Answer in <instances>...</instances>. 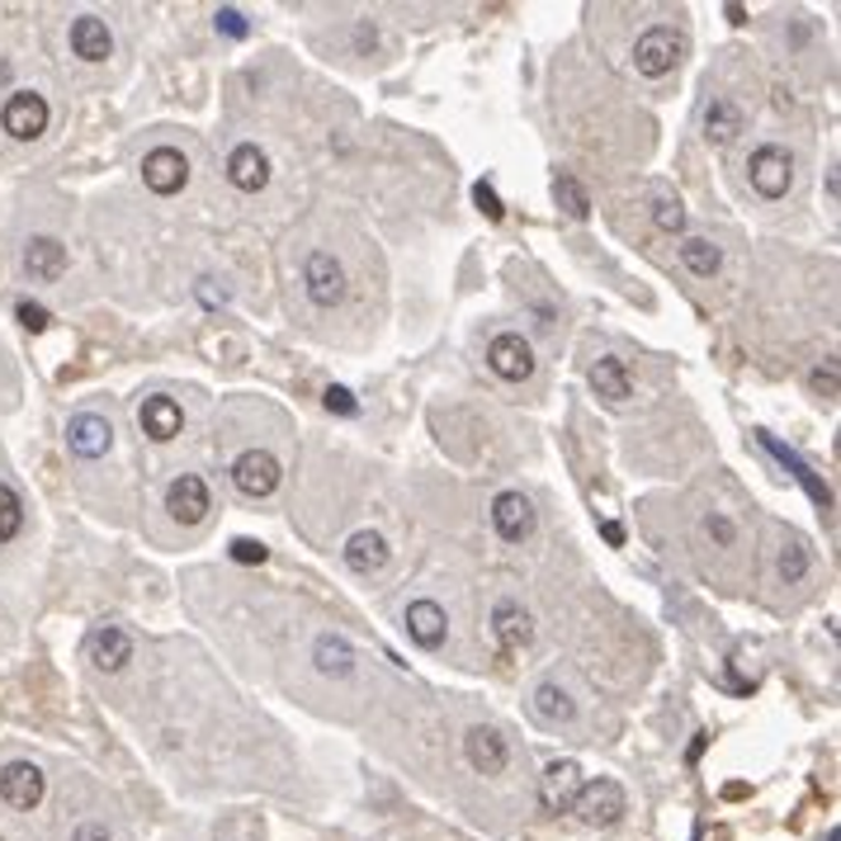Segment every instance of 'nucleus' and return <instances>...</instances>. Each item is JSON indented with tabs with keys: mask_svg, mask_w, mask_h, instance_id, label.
Returning a JSON list of instances; mask_svg holds the SVG:
<instances>
[{
	"mask_svg": "<svg viewBox=\"0 0 841 841\" xmlns=\"http://www.w3.org/2000/svg\"><path fill=\"white\" fill-rule=\"evenodd\" d=\"M66 445H72L76 459H104L114 445V426L95 412H81V416H72V426H66Z\"/></svg>",
	"mask_w": 841,
	"mask_h": 841,
	"instance_id": "13",
	"label": "nucleus"
},
{
	"mask_svg": "<svg viewBox=\"0 0 841 841\" xmlns=\"http://www.w3.org/2000/svg\"><path fill=\"white\" fill-rule=\"evenodd\" d=\"M312 662H318V672L341 681L355 672V647H350L341 634H318V643H312Z\"/></svg>",
	"mask_w": 841,
	"mask_h": 841,
	"instance_id": "25",
	"label": "nucleus"
},
{
	"mask_svg": "<svg viewBox=\"0 0 841 841\" xmlns=\"http://www.w3.org/2000/svg\"><path fill=\"white\" fill-rule=\"evenodd\" d=\"M24 270H29V279H39V284H52V279H62V270H66V247L58 237H33L24 247Z\"/></svg>",
	"mask_w": 841,
	"mask_h": 841,
	"instance_id": "22",
	"label": "nucleus"
},
{
	"mask_svg": "<svg viewBox=\"0 0 841 841\" xmlns=\"http://www.w3.org/2000/svg\"><path fill=\"white\" fill-rule=\"evenodd\" d=\"M676 251H681V266H686L695 279H714L724 270V251H718L709 237H686Z\"/></svg>",
	"mask_w": 841,
	"mask_h": 841,
	"instance_id": "27",
	"label": "nucleus"
},
{
	"mask_svg": "<svg viewBox=\"0 0 841 841\" xmlns=\"http://www.w3.org/2000/svg\"><path fill=\"white\" fill-rule=\"evenodd\" d=\"M402 624H407V638L416 647H426V653H435V647L445 643V629H449L445 610L435 605V601H412L407 615H402Z\"/></svg>",
	"mask_w": 841,
	"mask_h": 841,
	"instance_id": "18",
	"label": "nucleus"
},
{
	"mask_svg": "<svg viewBox=\"0 0 841 841\" xmlns=\"http://www.w3.org/2000/svg\"><path fill=\"white\" fill-rule=\"evenodd\" d=\"M464 751H468V766L473 770H482V776H501L506 761H511V747H506V738L497 728H468V738H464Z\"/></svg>",
	"mask_w": 841,
	"mask_h": 841,
	"instance_id": "16",
	"label": "nucleus"
},
{
	"mask_svg": "<svg viewBox=\"0 0 841 841\" xmlns=\"http://www.w3.org/2000/svg\"><path fill=\"white\" fill-rule=\"evenodd\" d=\"M43 790H48V780H43V770L33 761H10L6 770H0V799H6L10 809H20V813L39 809Z\"/></svg>",
	"mask_w": 841,
	"mask_h": 841,
	"instance_id": "10",
	"label": "nucleus"
},
{
	"mask_svg": "<svg viewBox=\"0 0 841 841\" xmlns=\"http://www.w3.org/2000/svg\"><path fill=\"white\" fill-rule=\"evenodd\" d=\"M553 199H558V208H568L572 218H586V214H591V199H586L582 180H577V175H568V170L553 180Z\"/></svg>",
	"mask_w": 841,
	"mask_h": 841,
	"instance_id": "29",
	"label": "nucleus"
},
{
	"mask_svg": "<svg viewBox=\"0 0 841 841\" xmlns=\"http://www.w3.org/2000/svg\"><path fill=\"white\" fill-rule=\"evenodd\" d=\"M303 284H308V298L318 308H336L345 298V266L331 251H312L308 266H303Z\"/></svg>",
	"mask_w": 841,
	"mask_h": 841,
	"instance_id": "7",
	"label": "nucleus"
},
{
	"mask_svg": "<svg viewBox=\"0 0 841 841\" xmlns=\"http://www.w3.org/2000/svg\"><path fill=\"white\" fill-rule=\"evenodd\" d=\"M743 110L733 100H709V110H705V137H709V147H733L738 143V133H743Z\"/></svg>",
	"mask_w": 841,
	"mask_h": 841,
	"instance_id": "24",
	"label": "nucleus"
},
{
	"mask_svg": "<svg viewBox=\"0 0 841 841\" xmlns=\"http://www.w3.org/2000/svg\"><path fill=\"white\" fill-rule=\"evenodd\" d=\"M85 653H91V662L100 672H124L133 662V638L118 624H100L91 634V643H85Z\"/></svg>",
	"mask_w": 841,
	"mask_h": 841,
	"instance_id": "17",
	"label": "nucleus"
},
{
	"mask_svg": "<svg viewBox=\"0 0 841 841\" xmlns=\"http://www.w3.org/2000/svg\"><path fill=\"white\" fill-rule=\"evenodd\" d=\"M227 180H232L241 195H260L270 185V156L256 143H237L232 156H227Z\"/></svg>",
	"mask_w": 841,
	"mask_h": 841,
	"instance_id": "12",
	"label": "nucleus"
},
{
	"mask_svg": "<svg viewBox=\"0 0 841 841\" xmlns=\"http://www.w3.org/2000/svg\"><path fill=\"white\" fill-rule=\"evenodd\" d=\"M20 525H24V501L10 482H0V544H10L20 534Z\"/></svg>",
	"mask_w": 841,
	"mask_h": 841,
	"instance_id": "30",
	"label": "nucleus"
},
{
	"mask_svg": "<svg viewBox=\"0 0 841 841\" xmlns=\"http://www.w3.org/2000/svg\"><path fill=\"white\" fill-rule=\"evenodd\" d=\"M322 402H326V412H336V416H355V412H360L355 393H350V388H341V383H331V388L322 393Z\"/></svg>",
	"mask_w": 841,
	"mask_h": 841,
	"instance_id": "34",
	"label": "nucleus"
},
{
	"mask_svg": "<svg viewBox=\"0 0 841 841\" xmlns=\"http://www.w3.org/2000/svg\"><path fill=\"white\" fill-rule=\"evenodd\" d=\"M72 52L81 62H104L114 52L110 24H104L100 14H81V20H72Z\"/></svg>",
	"mask_w": 841,
	"mask_h": 841,
	"instance_id": "21",
	"label": "nucleus"
},
{
	"mask_svg": "<svg viewBox=\"0 0 841 841\" xmlns=\"http://www.w3.org/2000/svg\"><path fill=\"white\" fill-rule=\"evenodd\" d=\"M591 388H595V397H605V402H629V397H634L629 364L615 360V355H601V360L591 364Z\"/></svg>",
	"mask_w": 841,
	"mask_h": 841,
	"instance_id": "23",
	"label": "nucleus"
},
{
	"mask_svg": "<svg viewBox=\"0 0 841 841\" xmlns=\"http://www.w3.org/2000/svg\"><path fill=\"white\" fill-rule=\"evenodd\" d=\"M699 525H705V534L714 539L718 549H738V525H733L724 511H709V516L699 520Z\"/></svg>",
	"mask_w": 841,
	"mask_h": 841,
	"instance_id": "33",
	"label": "nucleus"
},
{
	"mask_svg": "<svg viewBox=\"0 0 841 841\" xmlns=\"http://www.w3.org/2000/svg\"><path fill=\"white\" fill-rule=\"evenodd\" d=\"M166 511L180 520V525H199L208 511H214V497H208V482L195 478V473H180L170 487H166Z\"/></svg>",
	"mask_w": 841,
	"mask_h": 841,
	"instance_id": "11",
	"label": "nucleus"
},
{
	"mask_svg": "<svg viewBox=\"0 0 841 841\" xmlns=\"http://www.w3.org/2000/svg\"><path fill=\"white\" fill-rule=\"evenodd\" d=\"M232 558L237 563H266V544L260 539H232Z\"/></svg>",
	"mask_w": 841,
	"mask_h": 841,
	"instance_id": "37",
	"label": "nucleus"
},
{
	"mask_svg": "<svg viewBox=\"0 0 841 841\" xmlns=\"http://www.w3.org/2000/svg\"><path fill=\"white\" fill-rule=\"evenodd\" d=\"M48 100L39 91H14L6 100V110H0V128H6L14 143H33V137L48 133Z\"/></svg>",
	"mask_w": 841,
	"mask_h": 841,
	"instance_id": "5",
	"label": "nucleus"
},
{
	"mask_svg": "<svg viewBox=\"0 0 841 841\" xmlns=\"http://www.w3.org/2000/svg\"><path fill=\"white\" fill-rule=\"evenodd\" d=\"M14 312H20V322H24L29 331H43V326L52 322V318H48V308H39V303H20Z\"/></svg>",
	"mask_w": 841,
	"mask_h": 841,
	"instance_id": "38",
	"label": "nucleus"
},
{
	"mask_svg": "<svg viewBox=\"0 0 841 841\" xmlns=\"http://www.w3.org/2000/svg\"><path fill=\"white\" fill-rule=\"evenodd\" d=\"M137 426H143L147 440L166 445V440H175V435H180L185 412H180V402H170V397L156 393V397H143V407H137Z\"/></svg>",
	"mask_w": 841,
	"mask_h": 841,
	"instance_id": "15",
	"label": "nucleus"
},
{
	"mask_svg": "<svg viewBox=\"0 0 841 841\" xmlns=\"http://www.w3.org/2000/svg\"><path fill=\"white\" fill-rule=\"evenodd\" d=\"M487 370L506 383H530L534 378V345L520 336V331H501L487 345Z\"/></svg>",
	"mask_w": 841,
	"mask_h": 841,
	"instance_id": "4",
	"label": "nucleus"
},
{
	"mask_svg": "<svg viewBox=\"0 0 841 841\" xmlns=\"http://www.w3.org/2000/svg\"><path fill=\"white\" fill-rule=\"evenodd\" d=\"M473 199H478V208H482L487 218H492V222H501V214H506V208H501V199H497V189H492V185H487V180H478V185H473Z\"/></svg>",
	"mask_w": 841,
	"mask_h": 841,
	"instance_id": "35",
	"label": "nucleus"
},
{
	"mask_svg": "<svg viewBox=\"0 0 841 841\" xmlns=\"http://www.w3.org/2000/svg\"><path fill=\"white\" fill-rule=\"evenodd\" d=\"M761 449H770V454H776V459H780L785 468H790V473H795V478L803 482V492H809V497H813L818 506H832V492H828V487H822V482H818V473H813L809 464H803V459H799V454H795V449H785V445L776 440V435H761Z\"/></svg>",
	"mask_w": 841,
	"mask_h": 841,
	"instance_id": "26",
	"label": "nucleus"
},
{
	"mask_svg": "<svg viewBox=\"0 0 841 841\" xmlns=\"http://www.w3.org/2000/svg\"><path fill=\"white\" fill-rule=\"evenodd\" d=\"M185 180H189V162L175 147H152L143 156V185L152 189V195L170 199V195H180L185 189Z\"/></svg>",
	"mask_w": 841,
	"mask_h": 841,
	"instance_id": "9",
	"label": "nucleus"
},
{
	"mask_svg": "<svg viewBox=\"0 0 841 841\" xmlns=\"http://www.w3.org/2000/svg\"><path fill=\"white\" fill-rule=\"evenodd\" d=\"M534 714L544 718V724H572L577 705H572V695L558 686V681H539L534 686Z\"/></svg>",
	"mask_w": 841,
	"mask_h": 841,
	"instance_id": "28",
	"label": "nucleus"
},
{
	"mask_svg": "<svg viewBox=\"0 0 841 841\" xmlns=\"http://www.w3.org/2000/svg\"><path fill=\"white\" fill-rule=\"evenodd\" d=\"M681 58H686V33L672 29V24L643 29V33H638V43H634V66H638V72H643L647 81L667 76Z\"/></svg>",
	"mask_w": 841,
	"mask_h": 841,
	"instance_id": "1",
	"label": "nucleus"
},
{
	"mask_svg": "<svg viewBox=\"0 0 841 841\" xmlns=\"http://www.w3.org/2000/svg\"><path fill=\"white\" fill-rule=\"evenodd\" d=\"M72 841H110V828H104V822H81Z\"/></svg>",
	"mask_w": 841,
	"mask_h": 841,
	"instance_id": "39",
	"label": "nucleus"
},
{
	"mask_svg": "<svg viewBox=\"0 0 841 841\" xmlns=\"http://www.w3.org/2000/svg\"><path fill=\"white\" fill-rule=\"evenodd\" d=\"M747 185L757 189L761 199H785L790 195V185H795V156L785 152V147H776V143H766V147H757L747 156Z\"/></svg>",
	"mask_w": 841,
	"mask_h": 841,
	"instance_id": "2",
	"label": "nucleus"
},
{
	"mask_svg": "<svg viewBox=\"0 0 841 841\" xmlns=\"http://www.w3.org/2000/svg\"><path fill=\"white\" fill-rule=\"evenodd\" d=\"M624 809H629V799H624V785H615V780H586L582 785V795H577V803H572V813L586 822V828H615V822L624 818Z\"/></svg>",
	"mask_w": 841,
	"mask_h": 841,
	"instance_id": "3",
	"label": "nucleus"
},
{
	"mask_svg": "<svg viewBox=\"0 0 841 841\" xmlns=\"http://www.w3.org/2000/svg\"><path fill=\"white\" fill-rule=\"evenodd\" d=\"M582 766L577 761H549L544 776H539V803H544V813H568L577 795H582Z\"/></svg>",
	"mask_w": 841,
	"mask_h": 841,
	"instance_id": "8",
	"label": "nucleus"
},
{
	"mask_svg": "<svg viewBox=\"0 0 841 841\" xmlns=\"http://www.w3.org/2000/svg\"><path fill=\"white\" fill-rule=\"evenodd\" d=\"M388 558H393V549H388V539H383L378 530H355L345 539V568L360 572V577L383 572L388 568Z\"/></svg>",
	"mask_w": 841,
	"mask_h": 841,
	"instance_id": "19",
	"label": "nucleus"
},
{
	"mask_svg": "<svg viewBox=\"0 0 841 841\" xmlns=\"http://www.w3.org/2000/svg\"><path fill=\"white\" fill-rule=\"evenodd\" d=\"M279 478H284V468H279V459L270 449H247V454H237V464H232V487L241 497H270Z\"/></svg>",
	"mask_w": 841,
	"mask_h": 841,
	"instance_id": "6",
	"label": "nucleus"
},
{
	"mask_svg": "<svg viewBox=\"0 0 841 841\" xmlns=\"http://www.w3.org/2000/svg\"><path fill=\"white\" fill-rule=\"evenodd\" d=\"M492 629H497V638H501L506 653H520V647H530V638H534L530 610L516 605V601H497V610H492Z\"/></svg>",
	"mask_w": 841,
	"mask_h": 841,
	"instance_id": "20",
	"label": "nucleus"
},
{
	"mask_svg": "<svg viewBox=\"0 0 841 841\" xmlns=\"http://www.w3.org/2000/svg\"><path fill=\"white\" fill-rule=\"evenodd\" d=\"M492 530L506 539V544H520V539H530V534H534V506H530V497L501 492V497L492 501Z\"/></svg>",
	"mask_w": 841,
	"mask_h": 841,
	"instance_id": "14",
	"label": "nucleus"
},
{
	"mask_svg": "<svg viewBox=\"0 0 841 841\" xmlns=\"http://www.w3.org/2000/svg\"><path fill=\"white\" fill-rule=\"evenodd\" d=\"M214 24H218V33H227V39H247V20H241V10H218L214 14Z\"/></svg>",
	"mask_w": 841,
	"mask_h": 841,
	"instance_id": "36",
	"label": "nucleus"
},
{
	"mask_svg": "<svg viewBox=\"0 0 841 841\" xmlns=\"http://www.w3.org/2000/svg\"><path fill=\"white\" fill-rule=\"evenodd\" d=\"M776 568H780V577L785 582H803V572H809V549L799 544V539H785L780 544V553H776Z\"/></svg>",
	"mask_w": 841,
	"mask_h": 841,
	"instance_id": "31",
	"label": "nucleus"
},
{
	"mask_svg": "<svg viewBox=\"0 0 841 841\" xmlns=\"http://www.w3.org/2000/svg\"><path fill=\"white\" fill-rule=\"evenodd\" d=\"M653 222L662 227V232H681V227H686V208H681V199H672V195H662L657 204H653Z\"/></svg>",
	"mask_w": 841,
	"mask_h": 841,
	"instance_id": "32",
	"label": "nucleus"
}]
</instances>
